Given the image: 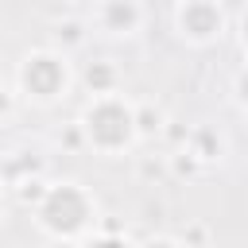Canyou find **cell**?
Here are the masks:
<instances>
[{
  "mask_svg": "<svg viewBox=\"0 0 248 248\" xmlns=\"http://www.w3.org/2000/svg\"><path fill=\"white\" fill-rule=\"evenodd\" d=\"M31 217L46 232V240H70V244H81L89 232H97V221H101L97 198L74 178L46 182V190H43L39 205L31 209Z\"/></svg>",
  "mask_w": 248,
  "mask_h": 248,
  "instance_id": "6da1fadb",
  "label": "cell"
},
{
  "mask_svg": "<svg viewBox=\"0 0 248 248\" xmlns=\"http://www.w3.org/2000/svg\"><path fill=\"white\" fill-rule=\"evenodd\" d=\"M81 147L97 151L101 159H116L136 143V120H132V101L124 93L108 97H89L81 116H78Z\"/></svg>",
  "mask_w": 248,
  "mask_h": 248,
  "instance_id": "7a4b0ae2",
  "label": "cell"
},
{
  "mask_svg": "<svg viewBox=\"0 0 248 248\" xmlns=\"http://www.w3.org/2000/svg\"><path fill=\"white\" fill-rule=\"evenodd\" d=\"M74 85V70H70V58L54 46H35L19 58V70H16V89L31 101V105H54L70 93Z\"/></svg>",
  "mask_w": 248,
  "mask_h": 248,
  "instance_id": "3957f363",
  "label": "cell"
},
{
  "mask_svg": "<svg viewBox=\"0 0 248 248\" xmlns=\"http://www.w3.org/2000/svg\"><path fill=\"white\" fill-rule=\"evenodd\" d=\"M170 19H174V35L190 46H209L229 35V12L217 0H182L174 4Z\"/></svg>",
  "mask_w": 248,
  "mask_h": 248,
  "instance_id": "277c9868",
  "label": "cell"
},
{
  "mask_svg": "<svg viewBox=\"0 0 248 248\" xmlns=\"http://www.w3.org/2000/svg\"><path fill=\"white\" fill-rule=\"evenodd\" d=\"M143 19H147V8L136 0H101L89 8L85 27H97L108 39H132L143 27Z\"/></svg>",
  "mask_w": 248,
  "mask_h": 248,
  "instance_id": "5b68a950",
  "label": "cell"
},
{
  "mask_svg": "<svg viewBox=\"0 0 248 248\" xmlns=\"http://www.w3.org/2000/svg\"><path fill=\"white\" fill-rule=\"evenodd\" d=\"M81 85L89 89V97H108L120 93V66L112 58H93L81 70Z\"/></svg>",
  "mask_w": 248,
  "mask_h": 248,
  "instance_id": "8992f818",
  "label": "cell"
},
{
  "mask_svg": "<svg viewBox=\"0 0 248 248\" xmlns=\"http://www.w3.org/2000/svg\"><path fill=\"white\" fill-rule=\"evenodd\" d=\"M221 136L213 132V128H198V132H186V155L190 159H198V163H213V159H221Z\"/></svg>",
  "mask_w": 248,
  "mask_h": 248,
  "instance_id": "52a82bcc",
  "label": "cell"
},
{
  "mask_svg": "<svg viewBox=\"0 0 248 248\" xmlns=\"http://www.w3.org/2000/svg\"><path fill=\"white\" fill-rule=\"evenodd\" d=\"M132 120H136V140H151L159 132H167V112L151 101H140L132 105Z\"/></svg>",
  "mask_w": 248,
  "mask_h": 248,
  "instance_id": "ba28073f",
  "label": "cell"
},
{
  "mask_svg": "<svg viewBox=\"0 0 248 248\" xmlns=\"http://www.w3.org/2000/svg\"><path fill=\"white\" fill-rule=\"evenodd\" d=\"M85 19H62V23H54V43L62 46V54L66 50H74V46H81L85 43Z\"/></svg>",
  "mask_w": 248,
  "mask_h": 248,
  "instance_id": "9c48e42d",
  "label": "cell"
},
{
  "mask_svg": "<svg viewBox=\"0 0 248 248\" xmlns=\"http://www.w3.org/2000/svg\"><path fill=\"white\" fill-rule=\"evenodd\" d=\"M182 248H209V225H202V221H186V229L174 236Z\"/></svg>",
  "mask_w": 248,
  "mask_h": 248,
  "instance_id": "30bf717a",
  "label": "cell"
},
{
  "mask_svg": "<svg viewBox=\"0 0 248 248\" xmlns=\"http://www.w3.org/2000/svg\"><path fill=\"white\" fill-rule=\"evenodd\" d=\"M78 248H136L124 232H89Z\"/></svg>",
  "mask_w": 248,
  "mask_h": 248,
  "instance_id": "8fae6325",
  "label": "cell"
},
{
  "mask_svg": "<svg viewBox=\"0 0 248 248\" xmlns=\"http://www.w3.org/2000/svg\"><path fill=\"white\" fill-rule=\"evenodd\" d=\"M16 190V198H19V205H39V198H43V190H46V178L39 174V178H27V182H19V186H12Z\"/></svg>",
  "mask_w": 248,
  "mask_h": 248,
  "instance_id": "7c38bea8",
  "label": "cell"
},
{
  "mask_svg": "<svg viewBox=\"0 0 248 248\" xmlns=\"http://www.w3.org/2000/svg\"><path fill=\"white\" fill-rule=\"evenodd\" d=\"M12 112H16V93L0 81V124H8V120H12Z\"/></svg>",
  "mask_w": 248,
  "mask_h": 248,
  "instance_id": "4fadbf2b",
  "label": "cell"
},
{
  "mask_svg": "<svg viewBox=\"0 0 248 248\" xmlns=\"http://www.w3.org/2000/svg\"><path fill=\"white\" fill-rule=\"evenodd\" d=\"M136 248H182L174 236H147L143 244H136Z\"/></svg>",
  "mask_w": 248,
  "mask_h": 248,
  "instance_id": "5bb4252c",
  "label": "cell"
},
{
  "mask_svg": "<svg viewBox=\"0 0 248 248\" xmlns=\"http://www.w3.org/2000/svg\"><path fill=\"white\" fill-rule=\"evenodd\" d=\"M43 248H78V244H70V240H46Z\"/></svg>",
  "mask_w": 248,
  "mask_h": 248,
  "instance_id": "9a60e30c",
  "label": "cell"
},
{
  "mask_svg": "<svg viewBox=\"0 0 248 248\" xmlns=\"http://www.w3.org/2000/svg\"><path fill=\"white\" fill-rule=\"evenodd\" d=\"M0 217H4V186H0Z\"/></svg>",
  "mask_w": 248,
  "mask_h": 248,
  "instance_id": "2e32d148",
  "label": "cell"
}]
</instances>
